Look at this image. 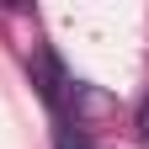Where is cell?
Returning a JSON list of instances; mask_svg holds the SVG:
<instances>
[{
  "label": "cell",
  "instance_id": "6da1fadb",
  "mask_svg": "<svg viewBox=\"0 0 149 149\" xmlns=\"http://www.w3.org/2000/svg\"><path fill=\"white\" fill-rule=\"evenodd\" d=\"M32 85H37V96L48 101V112L64 123V107H69L74 80L64 74V64H59V53H53V48H32Z\"/></svg>",
  "mask_w": 149,
  "mask_h": 149
},
{
  "label": "cell",
  "instance_id": "3957f363",
  "mask_svg": "<svg viewBox=\"0 0 149 149\" xmlns=\"http://www.w3.org/2000/svg\"><path fill=\"white\" fill-rule=\"evenodd\" d=\"M133 139L149 149V96H144V101H139V112H133Z\"/></svg>",
  "mask_w": 149,
  "mask_h": 149
},
{
  "label": "cell",
  "instance_id": "7a4b0ae2",
  "mask_svg": "<svg viewBox=\"0 0 149 149\" xmlns=\"http://www.w3.org/2000/svg\"><path fill=\"white\" fill-rule=\"evenodd\" d=\"M53 149H96V144H91V133L80 123H59L53 128Z\"/></svg>",
  "mask_w": 149,
  "mask_h": 149
}]
</instances>
